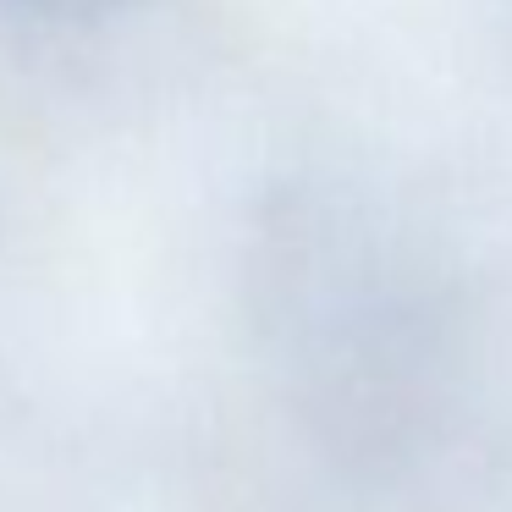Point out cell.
Masks as SVG:
<instances>
[{"label":"cell","instance_id":"obj_1","mask_svg":"<svg viewBox=\"0 0 512 512\" xmlns=\"http://www.w3.org/2000/svg\"><path fill=\"white\" fill-rule=\"evenodd\" d=\"M23 6H34L45 17H100L111 6H122V0H23Z\"/></svg>","mask_w":512,"mask_h":512}]
</instances>
